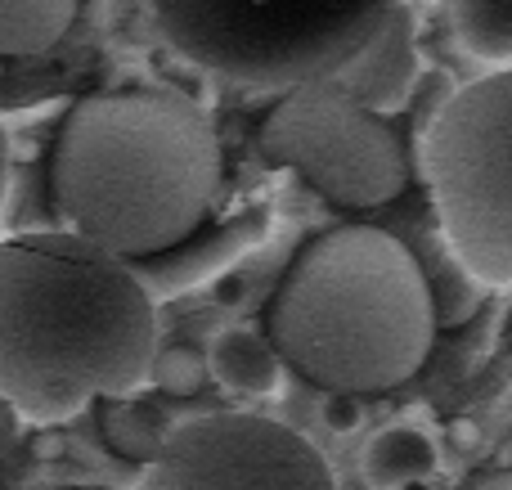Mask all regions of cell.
I'll return each instance as SVG.
<instances>
[{
    "label": "cell",
    "instance_id": "obj_1",
    "mask_svg": "<svg viewBox=\"0 0 512 490\" xmlns=\"http://www.w3.org/2000/svg\"><path fill=\"white\" fill-rule=\"evenodd\" d=\"M158 302L144 275L77 234L0 243V401L63 423L153 374Z\"/></svg>",
    "mask_w": 512,
    "mask_h": 490
},
{
    "label": "cell",
    "instance_id": "obj_2",
    "mask_svg": "<svg viewBox=\"0 0 512 490\" xmlns=\"http://www.w3.org/2000/svg\"><path fill=\"white\" fill-rule=\"evenodd\" d=\"M45 185L68 234L117 261L158 257L212 216L221 135L176 90H99L59 122Z\"/></svg>",
    "mask_w": 512,
    "mask_h": 490
},
{
    "label": "cell",
    "instance_id": "obj_3",
    "mask_svg": "<svg viewBox=\"0 0 512 490\" xmlns=\"http://www.w3.org/2000/svg\"><path fill=\"white\" fill-rule=\"evenodd\" d=\"M283 369L333 396L391 392L423 369L436 311L414 248L382 225H333L292 257L265 306Z\"/></svg>",
    "mask_w": 512,
    "mask_h": 490
},
{
    "label": "cell",
    "instance_id": "obj_4",
    "mask_svg": "<svg viewBox=\"0 0 512 490\" xmlns=\"http://www.w3.org/2000/svg\"><path fill=\"white\" fill-rule=\"evenodd\" d=\"M396 0H153L162 36L248 90H297L351 63Z\"/></svg>",
    "mask_w": 512,
    "mask_h": 490
},
{
    "label": "cell",
    "instance_id": "obj_5",
    "mask_svg": "<svg viewBox=\"0 0 512 490\" xmlns=\"http://www.w3.org/2000/svg\"><path fill=\"white\" fill-rule=\"evenodd\" d=\"M423 171L454 261L481 288H512V68L445 99L427 126Z\"/></svg>",
    "mask_w": 512,
    "mask_h": 490
},
{
    "label": "cell",
    "instance_id": "obj_6",
    "mask_svg": "<svg viewBox=\"0 0 512 490\" xmlns=\"http://www.w3.org/2000/svg\"><path fill=\"white\" fill-rule=\"evenodd\" d=\"M261 153L292 167L319 198L346 212H373L405 194L409 162L400 135L382 113H369L337 77L288 90L261 122Z\"/></svg>",
    "mask_w": 512,
    "mask_h": 490
},
{
    "label": "cell",
    "instance_id": "obj_7",
    "mask_svg": "<svg viewBox=\"0 0 512 490\" xmlns=\"http://www.w3.org/2000/svg\"><path fill=\"white\" fill-rule=\"evenodd\" d=\"M131 490H337L328 459L265 414H203L167 432Z\"/></svg>",
    "mask_w": 512,
    "mask_h": 490
},
{
    "label": "cell",
    "instance_id": "obj_8",
    "mask_svg": "<svg viewBox=\"0 0 512 490\" xmlns=\"http://www.w3.org/2000/svg\"><path fill=\"white\" fill-rule=\"evenodd\" d=\"M369 113L387 117L409 99L418 81V23L405 5H391L382 27L351 54L342 72H333Z\"/></svg>",
    "mask_w": 512,
    "mask_h": 490
},
{
    "label": "cell",
    "instance_id": "obj_9",
    "mask_svg": "<svg viewBox=\"0 0 512 490\" xmlns=\"http://www.w3.org/2000/svg\"><path fill=\"white\" fill-rule=\"evenodd\" d=\"M207 369L239 396H274L283 374H288L279 351H274V342L256 329H225L221 338L212 342Z\"/></svg>",
    "mask_w": 512,
    "mask_h": 490
},
{
    "label": "cell",
    "instance_id": "obj_10",
    "mask_svg": "<svg viewBox=\"0 0 512 490\" xmlns=\"http://www.w3.org/2000/svg\"><path fill=\"white\" fill-rule=\"evenodd\" d=\"M436 473V441L418 428H387L364 450V477L373 490H405Z\"/></svg>",
    "mask_w": 512,
    "mask_h": 490
},
{
    "label": "cell",
    "instance_id": "obj_11",
    "mask_svg": "<svg viewBox=\"0 0 512 490\" xmlns=\"http://www.w3.org/2000/svg\"><path fill=\"white\" fill-rule=\"evenodd\" d=\"M77 0H0V59L45 54L72 27Z\"/></svg>",
    "mask_w": 512,
    "mask_h": 490
},
{
    "label": "cell",
    "instance_id": "obj_12",
    "mask_svg": "<svg viewBox=\"0 0 512 490\" xmlns=\"http://www.w3.org/2000/svg\"><path fill=\"white\" fill-rule=\"evenodd\" d=\"M454 36L481 63L512 68V0H450Z\"/></svg>",
    "mask_w": 512,
    "mask_h": 490
},
{
    "label": "cell",
    "instance_id": "obj_13",
    "mask_svg": "<svg viewBox=\"0 0 512 490\" xmlns=\"http://www.w3.org/2000/svg\"><path fill=\"white\" fill-rule=\"evenodd\" d=\"M99 428H104L108 450H117L131 464H153V455L162 450V432L153 428V419L144 410H135L131 401H104L99 405Z\"/></svg>",
    "mask_w": 512,
    "mask_h": 490
},
{
    "label": "cell",
    "instance_id": "obj_14",
    "mask_svg": "<svg viewBox=\"0 0 512 490\" xmlns=\"http://www.w3.org/2000/svg\"><path fill=\"white\" fill-rule=\"evenodd\" d=\"M207 360L198 356L194 347H167L153 356V383H158L162 396H176V401H185V396H198L207 383Z\"/></svg>",
    "mask_w": 512,
    "mask_h": 490
},
{
    "label": "cell",
    "instance_id": "obj_15",
    "mask_svg": "<svg viewBox=\"0 0 512 490\" xmlns=\"http://www.w3.org/2000/svg\"><path fill=\"white\" fill-rule=\"evenodd\" d=\"M463 490H512V473L508 468H486V473H477Z\"/></svg>",
    "mask_w": 512,
    "mask_h": 490
},
{
    "label": "cell",
    "instance_id": "obj_16",
    "mask_svg": "<svg viewBox=\"0 0 512 490\" xmlns=\"http://www.w3.org/2000/svg\"><path fill=\"white\" fill-rule=\"evenodd\" d=\"M5 194H9V135L5 122H0V207H5Z\"/></svg>",
    "mask_w": 512,
    "mask_h": 490
},
{
    "label": "cell",
    "instance_id": "obj_17",
    "mask_svg": "<svg viewBox=\"0 0 512 490\" xmlns=\"http://www.w3.org/2000/svg\"><path fill=\"white\" fill-rule=\"evenodd\" d=\"M0 77H5V59H0Z\"/></svg>",
    "mask_w": 512,
    "mask_h": 490
}]
</instances>
